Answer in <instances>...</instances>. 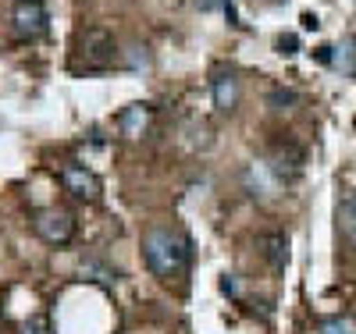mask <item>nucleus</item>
<instances>
[{
  "label": "nucleus",
  "mask_w": 356,
  "mask_h": 334,
  "mask_svg": "<svg viewBox=\"0 0 356 334\" xmlns=\"http://www.w3.org/2000/svg\"><path fill=\"white\" fill-rule=\"evenodd\" d=\"M143 256L146 267L154 270L161 281L182 274L186 263H189V238L175 228H150L143 238Z\"/></svg>",
  "instance_id": "nucleus-1"
},
{
  "label": "nucleus",
  "mask_w": 356,
  "mask_h": 334,
  "mask_svg": "<svg viewBox=\"0 0 356 334\" xmlns=\"http://www.w3.org/2000/svg\"><path fill=\"white\" fill-rule=\"evenodd\" d=\"M11 22H15V33L25 40H36L47 33V8L40 0H18L11 8Z\"/></svg>",
  "instance_id": "nucleus-2"
},
{
  "label": "nucleus",
  "mask_w": 356,
  "mask_h": 334,
  "mask_svg": "<svg viewBox=\"0 0 356 334\" xmlns=\"http://www.w3.org/2000/svg\"><path fill=\"white\" fill-rule=\"evenodd\" d=\"M36 235L43 242H50V246H65V242H72V235H75V221H72V214H65V210H43V214L36 217Z\"/></svg>",
  "instance_id": "nucleus-3"
},
{
  "label": "nucleus",
  "mask_w": 356,
  "mask_h": 334,
  "mask_svg": "<svg viewBox=\"0 0 356 334\" xmlns=\"http://www.w3.org/2000/svg\"><path fill=\"white\" fill-rule=\"evenodd\" d=\"M61 181H65V189L75 196V199H86V203H93L100 196V181L97 174L82 167V164H65L61 167Z\"/></svg>",
  "instance_id": "nucleus-4"
},
{
  "label": "nucleus",
  "mask_w": 356,
  "mask_h": 334,
  "mask_svg": "<svg viewBox=\"0 0 356 334\" xmlns=\"http://www.w3.org/2000/svg\"><path fill=\"white\" fill-rule=\"evenodd\" d=\"M211 89H214V103L221 107V110H232L235 107V100H239V82H235V72L228 68H218L214 72V78H211Z\"/></svg>",
  "instance_id": "nucleus-5"
},
{
  "label": "nucleus",
  "mask_w": 356,
  "mask_h": 334,
  "mask_svg": "<svg viewBox=\"0 0 356 334\" xmlns=\"http://www.w3.org/2000/svg\"><path fill=\"white\" fill-rule=\"evenodd\" d=\"M82 50H86L89 65H107V60L114 57V40L107 33H100V28H93V33L82 36Z\"/></svg>",
  "instance_id": "nucleus-6"
},
{
  "label": "nucleus",
  "mask_w": 356,
  "mask_h": 334,
  "mask_svg": "<svg viewBox=\"0 0 356 334\" xmlns=\"http://www.w3.org/2000/svg\"><path fill=\"white\" fill-rule=\"evenodd\" d=\"M150 114H154V107H150V103H132L129 110H122L118 125H122V132H125V135H143V128L150 125Z\"/></svg>",
  "instance_id": "nucleus-7"
},
{
  "label": "nucleus",
  "mask_w": 356,
  "mask_h": 334,
  "mask_svg": "<svg viewBox=\"0 0 356 334\" xmlns=\"http://www.w3.org/2000/svg\"><path fill=\"white\" fill-rule=\"evenodd\" d=\"M260 246H264L267 263H271L275 270H285V263H289V238L285 235H264Z\"/></svg>",
  "instance_id": "nucleus-8"
},
{
  "label": "nucleus",
  "mask_w": 356,
  "mask_h": 334,
  "mask_svg": "<svg viewBox=\"0 0 356 334\" xmlns=\"http://www.w3.org/2000/svg\"><path fill=\"white\" fill-rule=\"evenodd\" d=\"M339 231L346 238H356V192L342 196V203H339Z\"/></svg>",
  "instance_id": "nucleus-9"
},
{
  "label": "nucleus",
  "mask_w": 356,
  "mask_h": 334,
  "mask_svg": "<svg viewBox=\"0 0 356 334\" xmlns=\"http://www.w3.org/2000/svg\"><path fill=\"white\" fill-rule=\"evenodd\" d=\"M321 334H356V317L339 313V317L321 320Z\"/></svg>",
  "instance_id": "nucleus-10"
},
{
  "label": "nucleus",
  "mask_w": 356,
  "mask_h": 334,
  "mask_svg": "<svg viewBox=\"0 0 356 334\" xmlns=\"http://www.w3.org/2000/svg\"><path fill=\"white\" fill-rule=\"evenodd\" d=\"M267 103H271L275 110H285L289 103H296V93H289V89H271V97H267Z\"/></svg>",
  "instance_id": "nucleus-11"
},
{
  "label": "nucleus",
  "mask_w": 356,
  "mask_h": 334,
  "mask_svg": "<svg viewBox=\"0 0 356 334\" xmlns=\"http://www.w3.org/2000/svg\"><path fill=\"white\" fill-rule=\"evenodd\" d=\"M25 334H50V320L47 317H29L25 320Z\"/></svg>",
  "instance_id": "nucleus-12"
},
{
  "label": "nucleus",
  "mask_w": 356,
  "mask_h": 334,
  "mask_svg": "<svg viewBox=\"0 0 356 334\" xmlns=\"http://www.w3.org/2000/svg\"><path fill=\"white\" fill-rule=\"evenodd\" d=\"M278 50L282 53H296V36H282L278 40Z\"/></svg>",
  "instance_id": "nucleus-13"
}]
</instances>
